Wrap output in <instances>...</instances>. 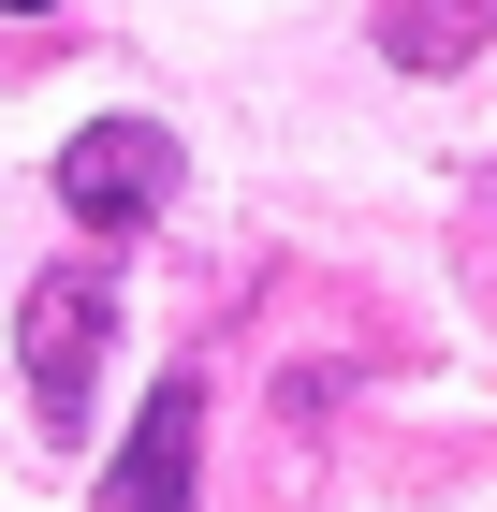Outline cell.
Wrapping results in <instances>:
<instances>
[{
	"instance_id": "obj_3",
	"label": "cell",
	"mask_w": 497,
	"mask_h": 512,
	"mask_svg": "<svg viewBox=\"0 0 497 512\" xmlns=\"http://www.w3.org/2000/svg\"><path fill=\"white\" fill-rule=\"evenodd\" d=\"M191 483H205V395L161 381L147 410H132V439H117V469H103L88 512H191Z\"/></svg>"
},
{
	"instance_id": "obj_5",
	"label": "cell",
	"mask_w": 497,
	"mask_h": 512,
	"mask_svg": "<svg viewBox=\"0 0 497 512\" xmlns=\"http://www.w3.org/2000/svg\"><path fill=\"white\" fill-rule=\"evenodd\" d=\"M0 15H44V0H0Z\"/></svg>"
},
{
	"instance_id": "obj_2",
	"label": "cell",
	"mask_w": 497,
	"mask_h": 512,
	"mask_svg": "<svg viewBox=\"0 0 497 512\" xmlns=\"http://www.w3.org/2000/svg\"><path fill=\"white\" fill-rule=\"evenodd\" d=\"M103 337H117V293H103L88 264L30 293V395H44V439L88 425V395H103Z\"/></svg>"
},
{
	"instance_id": "obj_1",
	"label": "cell",
	"mask_w": 497,
	"mask_h": 512,
	"mask_svg": "<svg viewBox=\"0 0 497 512\" xmlns=\"http://www.w3.org/2000/svg\"><path fill=\"white\" fill-rule=\"evenodd\" d=\"M161 191H176V132L161 118H88L74 147H59V205H74L88 235H147Z\"/></svg>"
},
{
	"instance_id": "obj_4",
	"label": "cell",
	"mask_w": 497,
	"mask_h": 512,
	"mask_svg": "<svg viewBox=\"0 0 497 512\" xmlns=\"http://www.w3.org/2000/svg\"><path fill=\"white\" fill-rule=\"evenodd\" d=\"M483 30H497V0H381V59H410V74H454Z\"/></svg>"
}]
</instances>
